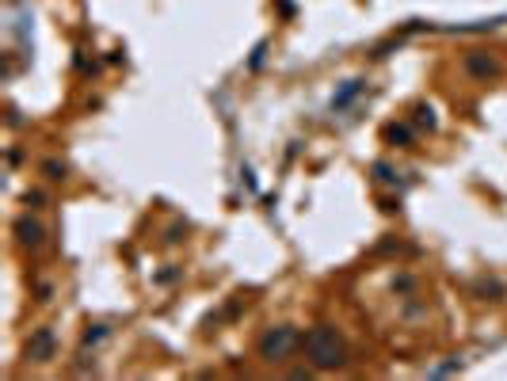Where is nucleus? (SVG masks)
<instances>
[{"label":"nucleus","instance_id":"nucleus-1","mask_svg":"<svg viewBox=\"0 0 507 381\" xmlns=\"http://www.w3.org/2000/svg\"><path fill=\"white\" fill-rule=\"evenodd\" d=\"M301 343H305V355H309V362H313L317 370H336V366H344V362H347V347H344V339H339L336 328H328V324L309 328Z\"/></svg>","mask_w":507,"mask_h":381},{"label":"nucleus","instance_id":"nucleus-2","mask_svg":"<svg viewBox=\"0 0 507 381\" xmlns=\"http://www.w3.org/2000/svg\"><path fill=\"white\" fill-rule=\"evenodd\" d=\"M301 343V335L294 332L290 324H278V328H267L260 335V358L263 362H286L294 355V347Z\"/></svg>","mask_w":507,"mask_h":381},{"label":"nucleus","instance_id":"nucleus-3","mask_svg":"<svg viewBox=\"0 0 507 381\" xmlns=\"http://www.w3.org/2000/svg\"><path fill=\"white\" fill-rule=\"evenodd\" d=\"M16 236H19V248H42V225L31 218L16 221Z\"/></svg>","mask_w":507,"mask_h":381},{"label":"nucleus","instance_id":"nucleus-4","mask_svg":"<svg viewBox=\"0 0 507 381\" xmlns=\"http://www.w3.org/2000/svg\"><path fill=\"white\" fill-rule=\"evenodd\" d=\"M50 351H54V335H50V332H39L31 343H27V355H31L35 362H46Z\"/></svg>","mask_w":507,"mask_h":381},{"label":"nucleus","instance_id":"nucleus-5","mask_svg":"<svg viewBox=\"0 0 507 381\" xmlns=\"http://www.w3.org/2000/svg\"><path fill=\"white\" fill-rule=\"evenodd\" d=\"M465 65H469V73H481V76H496L499 73L496 61H492V57H477V53H469Z\"/></svg>","mask_w":507,"mask_h":381},{"label":"nucleus","instance_id":"nucleus-6","mask_svg":"<svg viewBox=\"0 0 507 381\" xmlns=\"http://www.w3.org/2000/svg\"><path fill=\"white\" fill-rule=\"evenodd\" d=\"M385 137H389V141H408V130L404 126H389V130H385Z\"/></svg>","mask_w":507,"mask_h":381},{"label":"nucleus","instance_id":"nucleus-7","mask_svg":"<svg viewBox=\"0 0 507 381\" xmlns=\"http://www.w3.org/2000/svg\"><path fill=\"white\" fill-rule=\"evenodd\" d=\"M103 335H107V328H103V324H96V332H88V335H84V343H100Z\"/></svg>","mask_w":507,"mask_h":381}]
</instances>
